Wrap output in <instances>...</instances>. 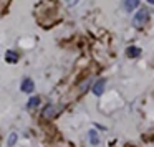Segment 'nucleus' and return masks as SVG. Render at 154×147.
<instances>
[{
    "label": "nucleus",
    "instance_id": "423d86ee",
    "mask_svg": "<svg viewBox=\"0 0 154 147\" xmlns=\"http://www.w3.org/2000/svg\"><path fill=\"white\" fill-rule=\"evenodd\" d=\"M126 51H128V56H129V58H136V56H139V55H141V50L137 46H129Z\"/></svg>",
    "mask_w": 154,
    "mask_h": 147
},
{
    "label": "nucleus",
    "instance_id": "6e6552de",
    "mask_svg": "<svg viewBox=\"0 0 154 147\" xmlns=\"http://www.w3.org/2000/svg\"><path fill=\"white\" fill-rule=\"evenodd\" d=\"M90 142L93 144V146H98V144H100V137H98V132H96V130H93V129L90 130Z\"/></svg>",
    "mask_w": 154,
    "mask_h": 147
},
{
    "label": "nucleus",
    "instance_id": "9d476101",
    "mask_svg": "<svg viewBox=\"0 0 154 147\" xmlns=\"http://www.w3.org/2000/svg\"><path fill=\"white\" fill-rule=\"evenodd\" d=\"M17 142V134H10V137H8V146H14V144Z\"/></svg>",
    "mask_w": 154,
    "mask_h": 147
},
{
    "label": "nucleus",
    "instance_id": "9b49d317",
    "mask_svg": "<svg viewBox=\"0 0 154 147\" xmlns=\"http://www.w3.org/2000/svg\"><path fill=\"white\" fill-rule=\"evenodd\" d=\"M147 2H149V4H152V5H154V0H147Z\"/></svg>",
    "mask_w": 154,
    "mask_h": 147
},
{
    "label": "nucleus",
    "instance_id": "1a4fd4ad",
    "mask_svg": "<svg viewBox=\"0 0 154 147\" xmlns=\"http://www.w3.org/2000/svg\"><path fill=\"white\" fill-rule=\"evenodd\" d=\"M38 104H40V98H38V96H35V98H32V99L28 101V104H27V106L30 107V109H33V107H37V106H38Z\"/></svg>",
    "mask_w": 154,
    "mask_h": 147
},
{
    "label": "nucleus",
    "instance_id": "39448f33",
    "mask_svg": "<svg viewBox=\"0 0 154 147\" xmlns=\"http://www.w3.org/2000/svg\"><path fill=\"white\" fill-rule=\"evenodd\" d=\"M137 5H139V0H126V2H124V7H126L128 12H133Z\"/></svg>",
    "mask_w": 154,
    "mask_h": 147
},
{
    "label": "nucleus",
    "instance_id": "f257e3e1",
    "mask_svg": "<svg viewBox=\"0 0 154 147\" xmlns=\"http://www.w3.org/2000/svg\"><path fill=\"white\" fill-rule=\"evenodd\" d=\"M149 20V10L147 8H139V10L136 12V15L133 17V25L136 28H141L146 25V22Z\"/></svg>",
    "mask_w": 154,
    "mask_h": 147
},
{
    "label": "nucleus",
    "instance_id": "f03ea898",
    "mask_svg": "<svg viewBox=\"0 0 154 147\" xmlns=\"http://www.w3.org/2000/svg\"><path fill=\"white\" fill-rule=\"evenodd\" d=\"M58 112H60V107H58V106H55V104H48V106L43 109L42 116H43L45 119H51V117H55Z\"/></svg>",
    "mask_w": 154,
    "mask_h": 147
},
{
    "label": "nucleus",
    "instance_id": "0eeeda50",
    "mask_svg": "<svg viewBox=\"0 0 154 147\" xmlns=\"http://www.w3.org/2000/svg\"><path fill=\"white\" fill-rule=\"evenodd\" d=\"M5 60H7V63H15V61H18V55L15 51H7Z\"/></svg>",
    "mask_w": 154,
    "mask_h": 147
},
{
    "label": "nucleus",
    "instance_id": "20e7f679",
    "mask_svg": "<svg viewBox=\"0 0 154 147\" xmlns=\"http://www.w3.org/2000/svg\"><path fill=\"white\" fill-rule=\"evenodd\" d=\"M33 89H35V84H33V81H32L30 78H27V80H23V83H22V91H23V93H32Z\"/></svg>",
    "mask_w": 154,
    "mask_h": 147
},
{
    "label": "nucleus",
    "instance_id": "7ed1b4c3",
    "mask_svg": "<svg viewBox=\"0 0 154 147\" xmlns=\"http://www.w3.org/2000/svg\"><path fill=\"white\" fill-rule=\"evenodd\" d=\"M104 84H106V80H98L96 83L93 84V88H91V91H93L96 96H101L104 91Z\"/></svg>",
    "mask_w": 154,
    "mask_h": 147
}]
</instances>
